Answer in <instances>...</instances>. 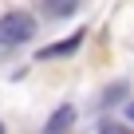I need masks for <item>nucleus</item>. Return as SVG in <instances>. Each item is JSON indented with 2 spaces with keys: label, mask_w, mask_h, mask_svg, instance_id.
<instances>
[{
  "label": "nucleus",
  "mask_w": 134,
  "mask_h": 134,
  "mask_svg": "<svg viewBox=\"0 0 134 134\" xmlns=\"http://www.w3.org/2000/svg\"><path fill=\"white\" fill-rule=\"evenodd\" d=\"M32 36H36V20L28 12H4V16H0V43H4V47L28 43Z\"/></svg>",
  "instance_id": "f257e3e1"
},
{
  "label": "nucleus",
  "mask_w": 134,
  "mask_h": 134,
  "mask_svg": "<svg viewBox=\"0 0 134 134\" xmlns=\"http://www.w3.org/2000/svg\"><path fill=\"white\" fill-rule=\"evenodd\" d=\"M87 40V28H79V32H71L63 43H51V47H40V59H55V55H71V51H79V43Z\"/></svg>",
  "instance_id": "f03ea898"
},
{
  "label": "nucleus",
  "mask_w": 134,
  "mask_h": 134,
  "mask_svg": "<svg viewBox=\"0 0 134 134\" xmlns=\"http://www.w3.org/2000/svg\"><path fill=\"white\" fill-rule=\"evenodd\" d=\"M67 126H75V110H71V107H59V110L47 118V134H59V130H67Z\"/></svg>",
  "instance_id": "7ed1b4c3"
},
{
  "label": "nucleus",
  "mask_w": 134,
  "mask_h": 134,
  "mask_svg": "<svg viewBox=\"0 0 134 134\" xmlns=\"http://www.w3.org/2000/svg\"><path fill=\"white\" fill-rule=\"evenodd\" d=\"M43 8H47L51 16H71V12L79 8V0H43Z\"/></svg>",
  "instance_id": "20e7f679"
},
{
  "label": "nucleus",
  "mask_w": 134,
  "mask_h": 134,
  "mask_svg": "<svg viewBox=\"0 0 134 134\" xmlns=\"http://www.w3.org/2000/svg\"><path fill=\"white\" fill-rule=\"evenodd\" d=\"M126 114H130V122H134V103H130V107H126Z\"/></svg>",
  "instance_id": "39448f33"
},
{
  "label": "nucleus",
  "mask_w": 134,
  "mask_h": 134,
  "mask_svg": "<svg viewBox=\"0 0 134 134\" xmlns=\"http://www.w3.org/2000/svg\"><path fill=\"white\" fill-rule=\"evenodd\" d=\"M0 130H4V126H0Z\"/></svg>",
  "instance_id": "423d86ee"
}]
</instances>
